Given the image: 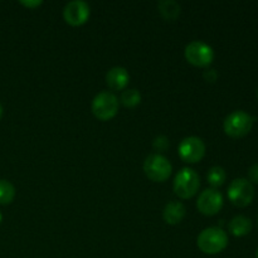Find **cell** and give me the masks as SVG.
<instances>
[{"mask_svg": "<svg viewBox=\"0 0 258 258\" xmlns=\"http://www.w3.org/2000/svg\"><path fill=\"white\" fill-rule=\"evenodd\" d=\"M130 82V75L125 67H113L106 73V83L112 91H125Z\"/></svg>", "mask_w": 258, "mask_h": 258, "instance_id": "8fae6325", "label": "cell"}, {"mask_svg": "<svg viewBox=\"0 0 258 258\" xmlns=\"http://www.w3.org/2000/svg\"><path fill=\"white\" fill-rule=\"evenodd\" d=\"M253 121L254 118L244 111H234V112L229 113L224 120V133L232 139L244 138L252 130Z\"/></svg>", "mask_w": 258, "mask_h": 258, "instance_id": "5b68a950", "label": "cell"}, {"mask_svg": "<svg viewBox=\"0 0 258 258\" xmlns=\"http://www.w3.org/2000/svg\"><path fill=\"white\" fill-rule=\"evenodd\" d=\"M91 9L90 5L82 0H73L66 4L63 9L64 22L71 27H81L90 19Z\"/></svg>", "mask_w": 258, "mask_h": 258, "instance_id": "9c48e42d", "label": "cell"}, {"mask_svg": "<svg viewBox=\"0 0 258 258\" xmlns=\"http://www.w3.org/2000/svg\"><path fill=\"white\" fill-rule=\"evenodd\" d=\"M217 77H218V75H217L216 70H208L204 72V78H206V81H208V82H214V81L217 80Z\"/></svg>", "mask_w": 258, "mask_h": 258, "instance_id": "44dd1931", "label": "cell"}, {"mask_svg": "<svg viewBox=\"0 0 258 258\" xmlns=\"http://www.w3.org/2000/svg\"><path fill=\"white\" fill-rule=\"evenodd\" d=\"M228 199L233 206L238 208H244L249 206L254 198V188L253 184L249 183V180L244 178L234 179L228 186Z\"/></svg>", "mask_w": 258, "mask_h": 258, "instance_id": "52a82bcc", "label": "cell"}, {"mask_svg": "<svg viewBox=\"0 0 258 258\" xmlns=\"http://www.w3.org/2000/svg\"><path fill=\"white\" fill-rule=\"evenodd\" d=\"M174 193L180 199H190L201 188V178L191 168H183L174 178Z\"/></svg>", "mask_w": 258, "mask_h": 258, "instance_id": "7a4b0ae2", "label": "cell"}, {"mask_svg": "<svg viewBox=\"0 0 258 258\" xmlns=\"http://www.w3.org/2000/svg\"><path fill=\"white\" fill-rule=\"evenodd\" d=\"M256 258H258V248H257V252H256Z\"/></svg>", "mask_w": 258, "mask_h": 258, "instance_id": "cb8c5ba5", "label": "cell"}, {"mask_svg": "<svg viewBox=\"0 0 258 258\" xmlns=\"http://www.w3.org/2000/svg\"><path fill=\"white\" fill-rule=\"evenodd\" d=\"M20 4H22L23 7L28 8V9H35V8L40 7V5L43 4V2H40V0H35V2H29V0H28V2H24V0H23V2H20Z\"/></svg>", "mask_w": 258, "mask_h": 258, "instance_id": "ffe728a7", "label": "cell"}, {"mask_svg": "<svg viewBox=\"0 0 258 258\" xmlns=\"http://www.w3.org/2000/svg\"><path fill=\"white\" fill-rule=\"evenodd\" d=\"M248 178L251 184H258V164H254L249 168Z\"/></svg>", "mask_w": 258, "mask_h": 258, "instance_id": "d6986e66", "label": "cell"}, {"mask_svg": "<svg viewBox=\"0 0 258 258\" xmlns=\"http://www.w3.org/2000/svg\"><path fill=\"white\" fill-rule=\"evenodd\" d=\"M228 228L234 237H244L252 231V221L244 216H236L229 222Z\"/></svg>", "mask_w": 258, "mask_h": 258, "instance_id": "4fadbf2b", "label": "cell"}, {"mask_svg": "<svg viewBox=\"0 0 258 258\" xmlns=\"http://www.w3.org/2000/svg\"><path fill=\"white\" fill-rule=\"evenodd\" d=\"M185 212V206L181 202L171 201L164 208L163 218L165 223L170 224V226H176V224H179L184 219Z\"/></svg>", "mask_w": 258, "mask_h": 258, "instance_id": "7c38bea8", "label": "cell"}, {"mask_svg": "<svg viewBox=\"0 0 258 258\" xmlns=\"http://www.w3.org/2000/svg\"><path fill=\"white\" fill-rule=\"evenodd\" d=\"M197 208L204 216H216L223 208V196L217 189H206L199 194L197 201Z\"/></svg>", "mask_w": 258, "mask_h": 258, "instance_id": "30bf717a", "label": "cell"}, {"mask_svg": "<svg viewBox=\"0 0 258 258\" xmlns=\"http://www.w3.org/2000/svg\"><path fill=\"white\" fill-rule=\"evenodd\" d=\"M15 198V186L9 180L0 179V204L7 206Z\"/></svg>", "mask_w": 258, "mask_h": 258, "instance_id": "e0dca14e", "label": "cell"}, {"mask_svg": "<svg viewBox=\"0 0 258 258\" xmlns=\"http://www.w3.org/2000/svg\"><path fill=\"white\" fill-rule=\"evenodd\" d=\"M179 158L188 164L199 163L206 155V144L201 138L188 136L183 139L178 146Z\"/></svg>", "mask_w": 258, "mask_h": 258, "instance_id": "ba28073f", "label": "cell"}, {"mask_svg": "<svg viewBox=\"0 0 258 258\" xmlns=\"http://www.w3.org/2000/svg\"><path fill=\"white\" fill-rule=\"evenodd\" d=\"M120 102L125 106L126 108H134L140 105L141 102V93L135 88L122 91L120 97Z\"/></svg>", "mask_w": 258, "mask_h": 258, "instance_id": "2e32d148", "label": "cell"}, {"mask_svg": "<svg viewBox=\"0 0 258 258\" xmlns=\"http://www.w3.org/2000/svg\"><path fill=\"white\" fill-rule=\"evenodd\" d=\"M3 111H4L3 110V106L0 105V120H2V117H3Z\"/></svg>", "mask_w": 258, "mask_h": 258, "instance_id": "7402d4cb", "label": "cell"}, {"mask_svg": "<svg viewBox=\"0 0 258 258\" xmlns=\"http://www.w3.org/2000/svg\"><path fill=\"white\" fill-rule=\"evenodd\" d=\"M186 62L190 63L194 67L206 68L212 64L214 59V50L207 43L202 40H194L185 47L184 50Z\"/></svg>", "mask_w": 258, "mask_h": 258, "instance_id": "8992f818", "label": "cell"}, {"mask_svg": "<svg viewBox=\"0 0 258 258\" xmlns=\"http://www.w3.org/2000/svg\"><path fill=\"white\" fill-rule=\"evenodd\" d=\"M2 222H3V214L0 213V223H2Z\"/></svg>", "mask_w": 258, "mask_h": 258, "instance_id": "603a6c76", "label": "cell"}, {"mask_svg": "<svg viewBox=\"0 0 258 258\" xmlns=\"http://www.w3.org/2000/svg\"><path fill=\"white\" fill-rule=\"evenodd\" d=\"M118 107H120V102H118L117 96L110 91H102L96 95L91 103L92 113L100 121L112 120L117 115Z\"/></svg>", "mask_w": 258, "mask_h": 258, "instance_id": "3957f363", "label": "cell"}, {"mask_svg": "<svg viewBox=\"0 0 258 258\" xmlns=\"http://www.w3.org/2000/svg\"><path fill=\"white\" fill-rule=\"evenodd\" d=\"M153 148L156 151H164L169 148V139L166 136L160 135L156 136L153 141Z\"/></svg>", "mask_w": 258, "mask_h": 258, "instance_id": "ac0fdd59", "label": "cell"}, {"mask_svg": "<svg viewBox=\"0 0 258 258\" xmlns=\"http://www.w3.org/2000/svg\"><path fill=\"white\" fill-rule=\"evenodd\" d=\"M257 97H258V91H257Z\"/></svg>", "mask_w": 258, "mask_h": 258, "instance_id": "d4e9b609", "label": "cell"}, {"mask_svg": "<svg viewBox=\"0 0 258 258\" xmlns=\"http://www.w3.org/2000/svg\"><path fill=\"white\" fill-rule=\"evenodd\" d=\"M227 179L226 170L222 166H212L207 173V181L213 189L219 188L224 184Z\"/></svg>", "mask_w": 258, "mask_h": 258, "instance_id": "9a60e30c", "label": "cell"}, {"mask_svg": "<svg viewBox=\"0 0 258 258\" xmlns=\"http://www.w3.org/2000/svg\"><path fill=\"white\" fill-rule=\"evenodd\" d=\"M173 171V165L165 156L151 154L144 161V173L154 183H164L168 180Z\"/></svg>", "mask_w": 258, "mask_h": 258, "instance_id": "277c9868", "label": "cell"}, {"mask_svg": "<svg viewBox=\"0 0 258 258\" xmlns=\"http://www.w3.org/2000/svg\"><path fill=\"white\" fill-rule=\"evenodd\" d=\"M197 246L206 254L221 253L228 246V236L219 227H209L199 233Z\"/></svg>", "mask_w": 258, "mask_h": 258, "instance_id": "6da1fadb", "label": "cell"}, {"mask_svg": "<svg viewBox=\"0 0 258 258\" xmlns=\"http://www.w3.org/2000/svg\"><path fill=\"white\" fill-rule=\"evenodd\" d=\"M158 9L165 20H175L180 15V5L174 0H163L158 3Z\"/></svg>", "mask_w": 258, "mask_h": 258, "instance_id": "5bb4252c", "label": "cell"}]
</instances>
